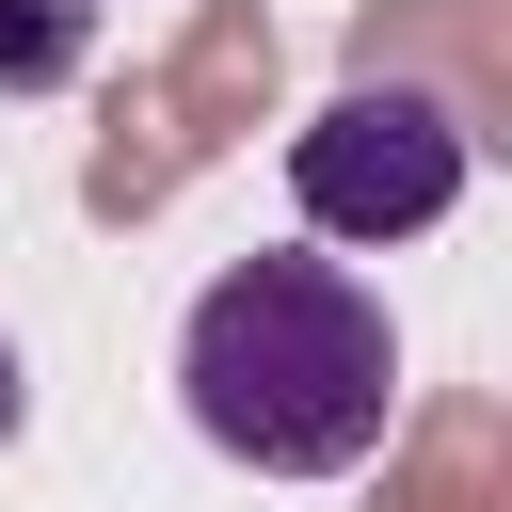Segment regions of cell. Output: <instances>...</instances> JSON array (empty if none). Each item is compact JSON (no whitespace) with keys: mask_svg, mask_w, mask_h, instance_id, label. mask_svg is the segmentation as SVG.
Segmentation results:
<instances>
[{"mask_svg":"<svg viewBox=\"0 0 512 512\" xmlns=\"http://www.w3.org/2000/svg\"><path fill=\"white\" fill-rule=\"evenodd\" d=\"M176 400L256 480H352L400 416V320L352 256H224L176 320Z\"/></svg>","mask_w":512,"mask_h":512,"instance_id":"1","label":"cell"},{"mask_svg":"<svg viewBox=\"0 0 512 512\" xmlns=\"http://www.w3.org/2000/svg\"><path fill=\"white\" fill-rule=\"evenodd\" d=\"M464 176H480V144H464V112L432 96V80H352V96H320L304 128H288V192H304V224L320 240H432L448 208H464Z\"/></svg>","mask_w":512,"mask_h":512,"instance_id":"2","label":"cell"},{"mask_svg":"<svg viewBox=\"0 0 512 512\" xmlns=\"http://www.w3.org/2000/svg\"><path fill=\"white\" fill-rule=\"evenodd\" d=\"M96 64V0H0V96H64Z\"/></svg>","mask_w":512,"mask_h":512,"instance_id":"3","label":"cell"},{"mask_svg":"<svg viewBox=\"0 0 512 512\" xmlns=\"http://www.w3.org/2000/svg\"><path fill=\"white\" fill-rule=\"evenodd\" d=\"M16 416H32V368H16V336H0V448H16Z\"/></svg>","mask_w":512,"mask_h":512,"instance_id":"4","label":"cell"}]
</instances>
